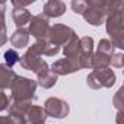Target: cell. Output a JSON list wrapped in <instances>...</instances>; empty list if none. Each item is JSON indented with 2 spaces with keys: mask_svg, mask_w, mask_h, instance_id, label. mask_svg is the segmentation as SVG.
<instances>
[{
  "mask_svg": "<svg viewBox=\"0 0 124 124\" xmlns=\"http://www.w3.org/2000/svg\"><path fill=\"white\" fill-rule=\"evenodd\" d=\"M32 18H31V13L28 12V10H25V9H13V21L16 22V25L18 26H23L26 22H29Z\"/></svg>",
  "mask_w": 124,
  "mask_h": 124,
  "instance_id": "obj_8",
  "label": "cell"
},
{
  "mask_svg": "<svg viewBox=\"0 0 124 124\" xmlns=\"http://www.w3.org/2000/svg\"><path fill=\"white\" fill-rule=\"evenodd\" d=\"M51 39H53V42H55V44H63L64 41H67V39H73L75 38V32L70 29V28H67V26H63V25H55L53 29H51Z\"/></svg>",
  "mask_w": 124,
  "mask_h": 124,
  "instance_id": "obj_2",
  "label": "cell"
},
{
  "mask_svg": "<svg viewBox=\"0 0 124 124\" xmlns=\"http://www.w3.org/2000/svg\"><path fill=\"white\" fill-rule=\"evenodd\" d=\"M5 58H6L8 66H13L15 63H18V61H19V55L16 54L15 50H8L6 54H5Z\"/></svg>",
  "mask_w": 124,
  "mask_h": 124,
  "instance_id": "obj_11",
  "label": "cell"
},
{
  "mask_svg": "<svg viewBox=\"0 0 124 124\" xmlns=\"http://www.w3.org/2000/svg\"><path fill=\"white\" fill-rule=\"evenodd\" d=\"M86 8H88V5H86L85 2H73V3H72V9H73L76 13H83V12L86 10Z\"/></svg>",
  "mask_w": 124,
  "mask_h": 124,
  "instance_id": "obj_12",
  "label": "cell"
},
{
  "mask_svg": "<svg viewBox=\"0 0 124 124\" xmlns=\"http://www.w3.org/2000/svg\"><path fill=\"white\" fill-rule=\"evenodd\" d=\"M64 10H66V5L61 2H55V0H51L44 6V12L48 16H61Z\"/></svg>",
  "mask_w": 124,
  "mask_h": 124,
  "instance_id": "obj_6",
  "label": "cell"
},
{
  "mask_svg": "<svg viewBox=\"0 0 124 124\" xmlns=\"http://www.w3.org/2000/svg\"><path fill=\"white\" fill-rule=\"evenodd\" d=\"M5 3H0V32H5Z\"/></svg>",
  "mask_w": 124,
  "mask_h": 124,
  "instance_id": "obj_13",
  "label": "cell"
},
{
  "mask_svg": "<svg viewBox=\"0 0 124 124\" xmlns=\"http://www.w3.org/2000/svg\"><path fill=\"white\" fill-rule=\"evenodd\" d=\"M83 16H85V19L89 23H92V25H101V22L104 19V12L99 10V9H95V8L88 6L86 10L83 12Z\"/></svg>",
  "mask_w": 124,
  "mask_h": 124,
  "instance_id": "obj_5",
  "label": "cell"
},
{
  "mask_svg": "<svg viewBox=\"0 0 124 124\" xmlns=\"http://www.w3.org/2000/svg\"><path fill=\"white\" fill-rule=\"evenodd\" d=\"M10 41L16 48H22V47H25L28 44V32L25 29H19V31H16L13 34Z\"/></svg>",
  "mask_w": 124,
  "mask_h": 124,
  "instance_id": "obj_9",
  "label": "cell"
},
{
  "mask_svg": "<svg viewBox=\"0 0 124 124\" xmlns=\"http://www.w3.org/2000/svg\"><path fill=\"white\" fill-rule=\"evenodd\" d=\"M78 67H79V66H76L75 63H72L69 58L60 60V61H57L55 64H53V69H54L55 72L61 73V75H64V73H72V72H75Z\"/></svg>",
  "mask_w": 124,
  "mask_h": 124,
  "instance_id": "obj_7",
  "label": "cell"
},
{
  "mask_svg": "<svg viewBox=\"0 0 124 124\" xmlns=\"http://www.w3.org/2000/svg\"><path fill=\"white\" fill-rule=\"evenodd\" d=\"M53 102L55 104V107L51 104L50 99H48L47 104H45V105H47V112H48L50 115L57 117V118H63L64 115H67V112H69V107H67L66 102L60 101V99H53Z\"/></svg>",
  "mask_w": 124,
  "mask_h": 124,
  "instance_id": "obj_4",
  "label": "cell"
},
{
  "mask_svg": "<svg viewBox=\"0 0 124 124\" xmlns=\"http://www.w3.org/2000/svg\"><path fill=\"white\" fill-rule=\"evenodd\" d=\"M0 124H9V118H6V117H0Z\"/></svg>",
  "mask_w": 124,
  "mask_h": 124,
  "instance_id": "obj_14",
  "label": "cell"
},
{
  "mask_svg": "<svg viewBox=\"0 0 124 124\" xmlns=\"http://www.w3.org/2000/svg\"><path fill=\"white\" fill-rule=\"evenodd\" d=\"M15 73L9 69H6L5 66H0V86H9L12 79H15Z\"/></svg>",
  "mask_w": 124,
  "mask_h": 124,
  "instance_id": "obj_10",
  "label": "cell"
},
{
  "mask_svg": "<svg viewBox=\"0 0 124 124\" xmlns=\"http://www.w3.org/2000/svg\"><path fill=\"white\" fill-rule=\"evenodd\" d=\"M29 31L34 37L37 38H41V37H45L47 32H48V21L45 18H42V15H38L32 19L31 22V26H29Z\"/></svg>",
  "mask_w": 124,
  "mask_h": 124,
  "instance_id": "obj_3",
  "label": "cell"
},
{
  "mask_svg": "<svg viewBox=\"0 0 124 124\" xmlns=\"http://www.w3.org/2000/svg\"><path fill=\"white\" fill-rule=\"evenodd\" d=\"M34 92H35V83L32 80L23 79V78H18L16 79V85H15V91H13L16 99L18 98L23 99V98H26V95H29V93L32 95Z\"/></svg>",
  "mask_w": 124,
  "mask_h": 124,
  "instance_id": "obj_1",
  "label": "cell"
}]
</instances>
